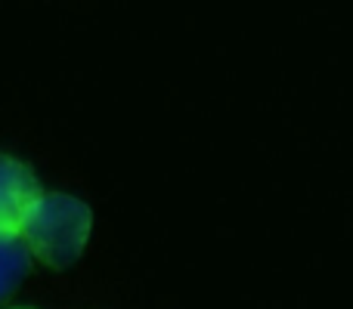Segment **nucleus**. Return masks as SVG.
Instances as JSON below:
<instances>
[{"label":"nucleus","mask_w":353,"mask_h":309,"mask_svg":"<svg viewBox=\"0 0 353 309\" xmlns=\"http://www.w3.org/2000/svg\"><path fill=\"white\" fill-rule=\"evenodd\" d=\"M90 229L93 213L81 198L65 192H41L28 207L16 235L43 266L68 269L84 254Z\"/></svg>","instance_id":"nucleus-1"},{"label":"nucleus","mask_w":353,"mask_h":309,"mask_svg":"<svg viewBox=\"0 0 353 309\" xmlns=\"http://www.w3.org/2000/svg\"><path fill=\"white\" fill-rule=\"evenodd\" d=\"M41 182L16 158L0 155V235H16L28 207L41 195Z\"/></svg>","instance_id":"nucleus-2"},{"label":"nucleus","mask_w":353,"mask_h":309,"mask_svg":"<svg viewBox=\"0 0 353 309\" xmlns=\"http://www.w3.org/2000/svg\"><path fill=\"white\" fill-rule=\"evenodd\" d=\"M31 269V254L19 235H0V303L19 291Z\"/></svg>","instance_id":"nucleus-3"}]
</instances>
